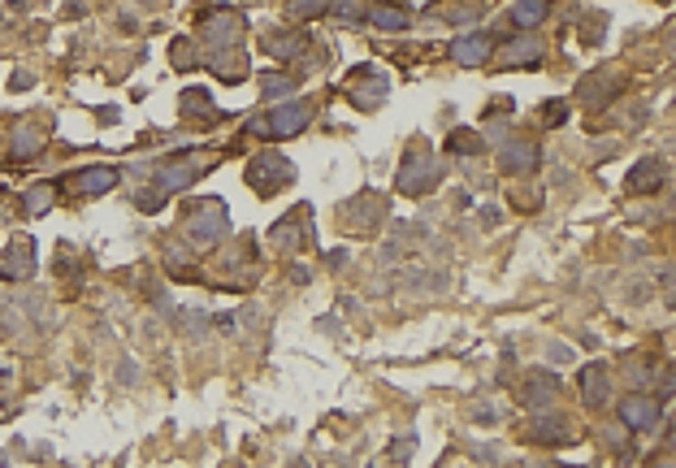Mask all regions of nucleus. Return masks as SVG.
<instances>
[{"label": "nucleus", "mask_w": 676, "mask_h": 468, "mask_svg": "<svg viewBox=\"0 0 676 468\" xmlns=\"http://www.w3.org/2000/svg\"><path fill=\"white\" fill-rule=\"evenodd\" d=\"M490 52H495V39L490 35H481V31H473V35H460L456 44H451V57L460 61V66H486L490 61Z\"/></svg>", "instance_id": "dca6fc26"}, {"label": "nucleus", "mask_w": 676, "mask_h": 468, "mask_svg": "<svg viewBox=\"0 0 676 468\" xmlns=\"http://www.w3.org/2000/svg\"><path fill=\"white\" fill-rule=\"evenodd\" d=\"M546 14H551V0H516L511 22H516V27H538Z\"/></svg>", "instance_id": "5701e85b"}, {"label": "nucleus", "mask_w": 676, "mask_h": 468, "mask_svg": "<svg viewBox=\"0 0 676 468\" xmlns=\"http://www.w3.org/2000/svg\"><path fill=\"white\" fill-rule=\"evenodd\" d=\"M321 14H330V0H286V17L291 22H313Z\"/></svg>", "instance_id": "393cba45"}, {"label": "nucleus", "mask_w": 676, "mask_h": 468, "mask_svg": "<svg viewBox=\"0 0 676 468\" xmlns=\"http://www.w3.org/2000/svg\"><path fill=\"white\" fill-rule=\"evenodd\" d=\"M44 139H48V126L44 122H17L14 131H9V161H31L44 152Z\"/></svg>", "instance_id": "9b49d317"}, {"label": "nucleus", "mask_w": 676, "mask_h": 468, "mask_svg": "<svg viewBox=\"0 0 676 468\" xmlns=\"http://www.w3.org/2000/svg\"><path fill=\"white\" fill-rule=\"evenodd\" d=\"M499 169H503V174H511V178L533 174V169H538V148H533V144H525V139H511V144H503V148H499Z\"/></svg>", "instance_id": "4468645a"}, {"label": "nucleus", "mask_w": 676, "mask_h": 468, "mask_svg": "<svg viewBox=\"0 0 676 468\" xmlns=\"http://www.w3.org/2000/svg\"><path fill=\"white\" fill-rule=\"evenodd\" d=\"M304 35L299 31H269L264 35V52L269 57H278V61H295V57H304Z\"/></svg>", "instance_id": "412c9836"}, {"label": "nucleus", "mask_w": 676, "mask_h": 468, "mask_svg": "<svg viewBox=\"0 0 676 468\" xmlns=\"http://www.w3.org/2000/svg\"><path fill=\"white\" fill-rule=\"evenodd\" d=\"M555 399H560V382L551 373H529L525 390H520V403L529 412H546V408H555Z\"/></svg>", "instance_id": "f8f14e48"}, {"label": "nucleus", "mask_w": 676, "mask_h": 468, "mask_svg": "<svg viewBox=\"0 0 676 468\" xmlns=\"http://www.w3.org/2000/svg\"><path fill=\"white\" fill-rule=\"evenodd\" d=\"M395 183L403 196H425V191H434V186L443 183V161H438V152L429 148V144H416V148H408V156H403V165H399Z\"/></svg>", "instance_id": "7ed1b4c3"}, {"label": "nucleus", "mask_w": 676, "mask_h": 468, "mask_svg": "<svg viewBox=\"0 0 676 468\" xmlns=\"http://www.w3.org/2000/svg\"><path fill=\"white\" fill-rule=\"evenodd\" d=\"M217 161H221V152H213V148H191V152H182V156H169L166 165L156 169V183H152V191H144V196H139V208L156 213V208H161V204H166L174 191L191 186L199 174H209Z\"/></svg>", "instance_id": "f257e3e1"}, {"label": "nucleus", "mask_w": 676, "mask_h": 468, "mask_svg": "<svg viewBox=\"0 0 676 468\" xmlns=\"http://www.w3.org/2000/svg\"><path fill=\"white\" fill-rule=\"evenodd\" d=\"M169 57H174V66H178V69H191V66H199L196 44H191V39H174V48H169Z\"/></svg>", "instance_id": "cd10ccee"}, {"label": "nucleus", "mask_w": 676, "mask_h": 468, "mask_svg": "<svg viewBox=\"0 0 676 468\" xmlns=\"http://www.w3.org/2000/svg\"><path fill=\"white\" fill-rule=\"evenodd\" d=\"M391 96V74H381L378 66H356L351 83H347V101L356 104L360 113H378Z\"/></svg>", "instance_id": "39448f33"}, {"label": "nucleus", "mask_w": 676, "mask_h": 468, "mask_svg": "<svg viewBox=\"0 0 676 468\" xmlns=\"http://www.w3.org/2000/svg\"><path fill=\"white\" fill-rule=\"evenodd\" d=\"M495 61L503 69H511V66H538V61H542V39H533V35H516V39H508V44L499 48Z\"/></svg>", "instance_id": "2eb2a0df"}, {"label": "nucleus", "mask_w": 676, "mask_h": 468, "mask_svg": "<svg viewBox=\"0 0 676 468\" xmlns=\"http://www.w3.org/2000/svg\"><path fill=\"white\" fill-rule=\"evenodd\" d=\"M117 183H122V174H117L113 165H87V169H74V174H70L66 191L74 200H96L104 191H113Z\"/></svg>", "instance_id": "6e6552de"}, {"label": "nucleus", "mask_w": 676, "mask_h": 468, "mask_svg": "<svg viewBox=\"0 0 676 468\" xmlns=\"http://www.w3.org/2000/svg\"><path fill=\"white\" fill-rule=\"evenodd\" d=\"M364 17H369L378 31H408V22H413V17L403 14V9H395V5H369Z\"/></svg>", "instance_id": "4be33fe9"}, {"label": "nucleus", "mask_w": 676, "mask_h": 468, "mask_svg": "<svg viewBox=\"0 0 676 468\" xmlns=\"http://www.w3.org/2000/svg\"><path fill=\"white\" fill-rule=\"evenodd\" d=\"M330 9H338L343 22H360L369 14V0H330Z\"/></svg>", "instance_id": "c756f323"}, {"label": "nucleus", "mask_w": 676, "mask_h": 468, "mask_svg": "<svg viewBox=\"0 0 676 468\" xmlns=\"http://www.w3.org/2000/svg\"><path fill=\"white\" fill-rule=\"evenodd\" d=\"M560 122H568V104H563V101H546L542 104V126H560Z\"/></svg>", "instance_id": "473e14b6"}, {"label": "nucleus", "mask_w": 676, "mask_h": 468, "mask_svg": "<svg viewBox=\"0 0 676 468\" xmlns=\"http://www.w3.org/2000/svg\"><path fill=\"white\" fill-rule=\"evenodd\" d=\"M620 420H625L628 430H650V425H660V399H650V395H628L620 403Z\"/></svg>", "instance_id": "f3484780"}, {"label": "nucleus", "mask_w": 676, "mask_h": 468, "mask_svg": "<svg viewBox=\"0 0 676 468\" xmlns=\"http://www.w3.org/2000/svg\"><path fill=\"white\" fill-rule=\"evenodd\" d=\"M663 178H668V169H663V161H655V156H646V161H638V165L628 169V191H633V196H650V191H660Z\"/></svg>", "instance_id": "a211bd4d"}, {"label": "nucleus", "mask_w": 676, "mask_h": 468, "mask_svg": "<svg viewBox=\"0 0 676 468\" xmlns=\"http://www.w3.org/2000/svg\"><path fill=\"white\" fill-rule=\"evenodd\" d=\"M525 438L529 442H542V447H563V442H577V430H573V420L563 417H542V420H529Z\"/></svg>", "instance_id": "ddd939ff"}, {"label": "nucleus", "mask_w": 676, "mask_h": 468, "mask_svg": "<svg viewBox=\"0 0 676 468\" xmlns=\"http://www.w3.org/2000/svg\"><path fill=\"white\" fill-rule=\"evenodd\" d=\"M511 204H516V208H538V204H542V191H538V186H516V191H511Z\"/></svg>", "instance_id": "7c9ffc66"}, {"label": "nucleus", "mask_w": 676, "mask_h": 468, "mask_svg": "<svg viewBox=\"0 0 676 468\" xmlns=\"http://www.w3.org/2000/svg\"><path fill=\"white\" fill-rule=\"evenodd\" d=\"M182 113H196V117L209 113V91H199V87L196 91H187V96H182Z\"/></svg>", "instance_id": "2f4dec72"}, {"label": "nucleus", "mask_w": 676, "mask_h": 468, "mask_svg": "<svg viewBox=\"0 0 676 468\" xmlns=\"http://www.w3.org/2000/svg\"><path fill=\"white\" fill-rule=\"evenodd\" d=\"M317 104L313 101H282L274 104L269 113H256L248 122V134L256 139H291V134L308 131V122H313Z\"/></svg>", "instance_id": "f03ea898"}, {"label": "nucleus", "mask_w": 676, "mask_h": 468, "mask_svg": "<svg viewBox=\"0 0 676 468\" xmlns=\"http://www.w3.org/2000/svg\"><path fill=\"white\" fill-rule=\"evenodd\" d=\"M182 230L196 239L199 248H217L226 234H231V218H226V204L221 200H196L187 208V221Z\"/></svg>", "instance_id": "20e7f679"}, {"label": "nucleus", "mask_w": 676, "mask_h": 468, "mask_svg": "<svg viewBox=\"0 0 676 468\" xmlns=\"http://www.w3.org/2000/svg\"><path fill=\"white\" fill-rule=\"evenodd\" d=\"M451 148L460 152V156H477V152H481V134L477 131H456V134H451Z\"/></svg>", "instance_id": "c85d7f7f"}, {"label": "nucleus", "mask_w": 676, "mask_h": 468, "mask_svg": "<svg viewBox=\"0 0 676 468\" xmlns=\"http://www.w3.org/2000/svg\"><path fill=\"white\" fill-rule=\"evenodd\" d=\"M204 48H209V57H217V52H234L239 44H243V14H234V9H217V14L204 17Z\"/></svg>", "instance_id": "0eeeda50"}, {"label": "nucleus", "mask_w": 676, "mask_h": 468, "mask_svg": "<svg viewBox=\"0 0 676 468\" xmlns=\"http://www.w3.org/2000/svg\"><path fill=\"white\" fill-rule=\"evenodd\" d=\"M269 239H274L278 251H304L313 243V218H308V208H295L286 221H278Z\"/></svg>", "instance_id": "1a4fd4ad"}, {"label": "nucleus", "mask_w": 676, "mask_h": 468, "mask_svg": "<svg viewBox=\"0 0 676 468\" xmlns=\"http://www.w3.org/2000/svg\"><path fill=\"white\" fill-rule=\"evenodd\" d=\"M31 273H35V243L31 239H14L0 251V278L5 282H27Z\"/></svg>", "instance_id": "9d476101"}, {"label": "nucleus", "mask_w": 676, "mask_h": 468, "mask_svg": "<svg viewBox=\"0 0 676 468\" xmlns=\"http://www.w3.org/2000/svg\"><path fill=\"white\" fill-rule=\"evenodd\" d=\"M438 17H446V22H473V17H481V0H446V5H438Z\"/></svg>", "instance_id": "b1692460"}, {"label": "nucleus", "mask_w": 676, "mask_h": 468, "mask_svg": "<svg viewBox=\"0 0 676 468\" xmlns=\"http://www.w3.org/2000/svg\"><path fill=\"white\" fill-rule=\"evenodd\" d=\"M295 178V165L282 156V152H261V156H252V165H248V186L256 191V196H278L282 186Z\"/></svg>", "instance_id": "423d86ee"}, {"label": "nucleus", "mask_w": 676, "mask_h": 468, "mask_svg": "<svg viewBox=\"0 0 676 468\" xmlns=\"http://www.w3.org/2000/svg\"><path fill=\"white\" fill-rule=\"evenodd\" d=\"M52 200H57V191H52V186H35V191H27V218H39V213H48Z\"/></svg>", "instance_id": "bb28decb"}, {"label": "nucleus", "mask_w": 676, "mask_h": 468, "mask_svg": "<svg viewBox=\"0 0 676 468\" xmlns=\"http://www.w3.org/2000/svg\"><path fill=\"white\" fill-rule=\"evenodd\" d=\"M581 399L590 403V408H603V403L611 399V378L603 365H590L581 373Z\"/></svg>", "instance_id": "aec40b11"}, {"label": "nucleus", "mask_w": 676, "mask_h": 468, "mask_svg": "<svg viewBox=\"0 0 676 468\" xmlns=\"http://www.w3.org/2000/svg\"><path fill=\"white\" fill-rule=\"evenodd\" d=\"M616 91H620V79H616V74H590V79L581 83V104H585V109H603V104H611Z\"/></svg>", "instance_id": "6ab92c4d"}, {"label": "nucleus", "mask_w": 676, "mask_h": 468, "mask_svg": "<svg viewBox=\"0 0 676 468\" xmlns=\"http://www.w3.org/2000/svg\"><path fill=\"white\" fill-rule=\"evenodd\" d=\"M291 91H295V79H286V74H261L264 101H282V96H291Z\"/></svg>", "instance_id": "a878e982"}]
</instances>
